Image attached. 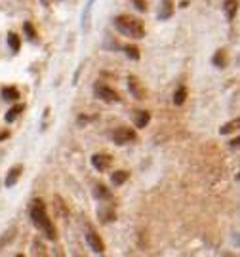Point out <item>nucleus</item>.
I'll return each mask as SVG.
<instances>
[{
    "label": "nucleus",
    "instance_id": "9",
    "mask_svg": "<svg viewBox=\"0 0 240 257\" xmlns=\"http://www.w3.org/2000/svg\"><path fill=\"white\" fill-rule=\"evenodd\" d=\"M172 14H174V2H172V0H164V2L160 4L158 18L164 21V19H170V18H172Z\"/></svg>",
    "mask_w": 240,
    "mask_h": 257
},
{
    "label": "nucleus",
    "instance_id": "15",
    "mask_svg": "<svg viewBox=\"0 0 240 257\" xmlns=\"http://www.w3.org/2000/svg\"><path fill=\"white\" fill-rule=\"evenodd\" d=\"M97 214H99V217H101V219H103L105 223H111V221H114V217H116V215H114V210H112L111 206H101Z\"/></svg>",
    "mask_w": 240,
    "mask_h": 257
},
{
    "label": "nucleus",
    "instance_id": "7",
    "mask_svg": "<svg viewBox=\"0 0 240 257\" xmlns=\"http://www.w3.org/2000/svg\"><path fill=\"white\" fill-rule=\"evenodd\" d=\"M111 162H112V160H111L109 154H93V156H92V164H93V168L97 171L109 170Z\"/></svg>",
    "mask_w": 240,
    "mask_h": 257
},
{
    "label": "nucleus",
    "instance_id": "13",
    "mask_svg": "<svg viewBox=\"0 0 240 257\" xmlns=\"http://www.w3.org/2000/svg\"><path fill=\"white\" fill-rule=\"evenodd\" d=\"M93 196H95L97 200H111V198H112V194H111V191L105 187V185H95Z\"/></svg>",
    "mask_w": 240,
    "mask_h": 257
},
{
    "label": "nucleus",
    "instance_id": "21",
    "mask_svg": "<svg viewBox=\"0 0 240 257\" xmlns=\"http://www.w3.org/2000/svg\"><path fill=\"white\" fill-rule=\"evenodd\" d=\"M185 97H187V90L181 86V88L174 93V103L175 105H183V103H185Z\"/></svg>",
    "mask_w": 240,
    "mask_h": 257
},
{
    "label": "nucleus",
    "instance_id": "20",
    "mask_svg": "<svg viewBox=\"0 0 240 257\" xmlns=\"http://www.w3.org/2000/svg\"><path fill=\"white\" fill-rule=\"evenodd\" d=\"M124 52H126V55L133 59V61H137L139 59V48L137 46H131V44H126L124 46Z\"/></svg>",
    "mask_w": 240,
    "mask_h": 257
},
{
    "label": "nucleus",
    "instance_id": "18",
    "mask_svg": "<svg viewBox=\"0 0 240 257\" xmlns=\"http://www.w3.org/2000/svg\"><path fill=\"white\" fill-rule=\"evenodd\" d=\"M23 31H25V35H27V38H29L31 42H37V31H35L33 23L25 21V25H23Z\"/></svg>",
    "mask_w": 240,
    "mask_h": 257
},
{
    "label": "nucleus",
    "instance_id": "12",
    "mask_svg": "<svg viewBox=\"0 0 240 257\" xmlns=\"http://www.w3.org/2000/svg\"><path fill=\"white\" fill-rule=\"evenodd\" d=\"M223 8H225V12H227V18H229V19H235L237 10H239V0H225Z\"/></svg>",
    "mask_w": 240,
    "mask_h": 257
},
{
    "label": "nucleus",
    "instance_id": "6",
    "mask_svg": "<svg viewBox=\"0 0 240 257\" xmlns=\"http://www.w3.org/2000/svg\"><path fill=\"white\" fill-rule=\"evenodd\" d=\"M128 86H130L131 95H133L135 99H145V88H143V84L139 82L137 76L130 74V76H128Z\"/></svg>",
    "mask_w": 240,
    "mask_h": 257
},
{
    "label": "nucleus",
    "instance_id": "1",
    "mask_svg": "<svg viewBox=\"0 0 240 257\" xmlns=\"http://www.w3.org/2000/svg\"><path fill=\"white\" fill-rule=\"evenodd\" d=\"M31 219H33L35 227H37L40 233H44V236H46L48 240H55V238H57V231H55V227H54L50 215L46 212V206H44L42 200H35V202H33V206H31Z\"/></svg>",
    "mask_w": 240,
    "mask_h": 257
},
{
    "label": "nucleus",
    "instance_id": "17",
    "mask_svg": "<svg viewBox=\"0 0 240 257\" xmlns=\"http://www.w3.org/2000/svg\"><path fill=\"white\" fill-rule=\"evenodd\" d=\"M23 105H16V107H12L10 109V110H8V112H6V116H4V120H6V122H14V120H16V118H18V116H19V114H21V110H23Z\"/></svg>",
    "mask_w": 240,
    "mask_h": 257
},
{
    "label": "nucleus",
    "instance_id": "3",
    "mask_svg": "<svg viewBox=\"0 0 240 257\" xmlns=\"http://www.w3.org/2000/svg\"><path fill=\"white\" fill-rule=\"evenodd\" d=\"M93 93H95L97 99H103L107 103H120V95L112 88L101 84V82H97V84L93 86Z\"/></svg>",
    "mask_w": 240,
    "mask_h": 257
},
{
    "label": "nucleus",
    "instance_id": "16",
    "mask_svg": "<svg viewBox=\"0 0 240 257\" xmlns=\"http://www.w3.org/2000/svg\"><path fill=\"white\" fill-rule=\"evenodd\" d=\"M227 61H229V59H227V52H225V50H218L216 55H214V65L219 67V69H225V67H227Z\"/></svg>",
    "mask_w": 240,
    "mask_h": 257
},
{
    "label": "nucleus",
    "instance_id": "25",
    "mask_svg": "<svg viewBox=\"0 0 240 257\" xmlns=\"http://www.w3.org/2000/svg\"><path fill=\"white\" fill-rule=\"evenodd\" d=\"M8 135H10V133H8V131H0V141H2V139H6V137H8Z\"/></svg>",
    "mask_w": 240,
    "mask_h": 257
},
{
    "label": "nucleus",
    "instance_id": "2",
    "mask_svg": "<svg viewBox=\"0 0 240 257\" xmlns=\"http://www.w3.org/2000/svg\"><path fill=\"white\" fill-rule=\"evenodd\" d=\"M114 27L122 35L131 37V38H143L145 37V25L141 19L131 18V16H118L114 18Z\"/></svg>",
    "mask_w": 240,
    "mask_h": 257
},
{
    "label": "nucleus",
    "instance_id": "19",
    "mask_svg": "<svg viewBox=\"0 0 240 257\" xmlns=\"http://www.w3.org/2000/svg\"><path fill=\"white\" fill-rule=\"evenodd\" d=\"M8 44H10V48L14 52H19V48H21V40H19V37L16 33H10L8 35Z\"/></svg>",
    "mask_w": 240,
    "mask_h": 257
},
{
    "label": "nucleus",
    "instance_id": "24",
    "mask_svg": "<svg viewBox=\"0 0 240 257\" xmlns=\"http://www.w3.org/2000/svg\"><path fill=\"white\" fill-rule=\"evenodd\" d=\"M33 246H35V252H33L35 256H38V254H40V256H44V254H46V252H44V246L40 244V248H38V242H37V240H35V244H33Z\"/></svg>",
    "mask_w": 240,
    "mask_h": 257
},
{
    "label": "nucleus",
    "instance_id": "26",
    "mask_svg": "<svg viewBox=\"0 0 240 257\" xmlns=\"http://www.w3.org/2000/svg\"><path fill=\"white\" fill-rule=\"evenodd\" d=\"M44 4H46V6H48V4H50V2H52V0H42Z\"/></svg>",
    "mask_w": 240,
    "mask_h": 257
},
{
    "label": "nucleus",
    "instance_id": "22",
    "mask_svg": "<svg viewBox=\"0 0 240 257\" xmlns=\"http://www.w3.org/2000/svg\"><path fill=\"white\" fill-rule=\"evenodd\" d=\"M239 118H237V120H233V122H227V124H225V126H221V129H219V133H221V135H227V133H231V131H235V129L239 128Z\"/></svg>",
    "mask_w": 240,
    "mask_h": 257
},
{
    "label": "nucleus",
    "instance_id": "11",
    "mask_svg": "<svg viewBox=\"0 0 240 257\" xmlns=\"http://www.w3.org/2000/svg\"><path fill=\"white\" fill-rule=\"evenodd\" d=\"M126 179H128V171H124V170L114 171V173L111 175V183H112L114 187H120V185H124V183H126Z\"/></svg>",
    "mask_w": 240,
    "mask_h": 257
},
{
    "label": "nucleus",
    "instance_id": "14",
    "mask_svg": "<svg viewBox=\"0 0 240 257\" xmlns=\"http://www.w3.org/2000/svg\"><path fill=\"white\" fill-rule=\"evenodd\" d=\"M149 120H151V112L149 110H139L137 116H135V126L137 128H145L149 124Z\"/></svg>",
    "mask_w": 240,
    "mask_h": 257
},
{
    "label": "nucleus",
    "instance_id": "5",
    "mask_svg": "<svg viewBox=\"0 0 240 257\" xmlns=\"http://www.w3.org/2000/svg\"><path fill=\"white\" fill-rule=\"evenodd\" d=\"M86 242H88V246L92 248L93 254H103V252H105V244H103L101 236L97 235L90 225L86 227Z\"/></svg>",
    "mask_w": 240,
    "mask_h": 257
},
{
    "label": "nucleus",
    "instance_id": "23",
    "mask_svg": "<svg viewBox=\"0 0 240 257\" xmlns=\"http://www.w3.org/2000/svg\"><path fill=\"white\" fill-rule=\"evenodd\" d=\"M133 4H135V8L139 10V12H145L147 10V2L145 0H131Z\"/></svg>",
    "mask_w": 240,
    "mask_h": 257
},
{
    "label": "nucleus",
    "instance_id": "10",
    "mask_svg": "<svg viewBox=\"0 0 240 257\" xmlns=\"http://www.w3.org/2000/svg\"><path fill=\"white\" fill-rule=\"evenodd\" d=\"M2 99H6V101H18V99H19V92H18V88H14V86H6V88H2Z\"/></svg>",
    "mask_w": 240,
    "mask_h": 257
},
{
    "label": "nucleus",
    "instance_id": "8",
    "mask_svg": "<svg viewBox=\"0 0 240 257\" xmlns=\"http://www.w3.org/2000/svg\"><path fill=\"white\" fill-rule=\"evenodd\" d=\"M21 171H23V168L18 164V166H14L12 170L8 171V175H6V181H4V185L10 189V187H14L16 183H18V179H19V175H21Z\"/></svg>",
    "mask_w": 240,
    "mask_h": 257
},
{
    "label": "nucleus",
    "instance_id": "4",
    "mask_svg": "<svg viewBox=\"0 0 240 257\" xmlns=\"http://www.w3.org/2000/svg\"><path fill=\"white\" fill-rule=\"evenodd\" d=\"M112 139H114V143H116V145H128V143H131V141H135V139H137V135H135V131H133L131 128L120 126V128L114 129Z\"/></svg>",
    "mask_w": 240,
    "mask_h": 257
}]
</instances>
